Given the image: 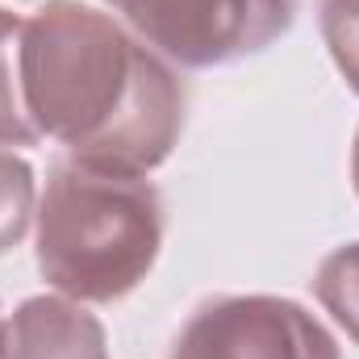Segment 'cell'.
<instances>
[{
  "label": "cell",
  "mask_w": 359,
  "mask_h": 359,
  "mask_svg": "<svg viewBox=\"0 0 359 359\" xmlns=\"http://www.w3.org/2000/svg\"><path fill=\"white\" fill-rule=\"evenodd\" d=\"M21 96L72 159L151 176L184 134V84L130 25L80 0H46L21 29Z\"/></svg>",
  "instance_id": "6da1fadb"
},
{
  "label": "cell",
  "mask_w": 359,
  "mask_h": 359,
  "mask_svg": "<svg viewBox=\"0 0 359 359\" xmlns=\"http://www.w3.org/2000/svg\"><path fill=\"white\" fill-rule=\"evenodd\" d=\"M163 196L147 176L59 159L34 213L42 280L84 305L130 297L159 259Z\"/></svg>",
  "instance_id": "7a4b0ae2"
},
{
  "label": "cell",
  "mask_w": 359,
  "mask_h": 359,
  "mask_svg": "<svg viewBox=\"0 0 359 359\" xmlns=\"http://www.w3.org/2000/svg\"><path fill=\"white\" fill-rule=\"evenodd\" d=\"M117 8L159 59L188 72L251 59L297 21V0H121Z\"/></svg>",
  "instance_id": "3957f363"
},
{
  "label": "cell",
  "mask_w": 359,
  "mask_h": 359,
  "mask_svg": "<svg viewBox=\"0 0 359 359\" xmlns=\"http://www.w3.org/2000/svg\"><path fill=\"white\" fill-rule=\"evenodd\" d=\"M168 359H343V351L305 305L251 292L201 301Z\"/></svg>",
  "instance_id": "277c9868"
},
{
  "label": "cell",
  "mask_w": 359,
  "mask_h": 359,
  "mask_svg": "<svg viewBox=\"0 0 359 359\" xmlns=\"http://www.w3.org/2000/svg\"><path fill=\"white\" fill-rule=\"evenodd\" d=\"M0 359H109V334L84 301L42 292L4 318Z\"/></svg>",
  "instance_id": "5b68a950"
},
{
  "label": "cell",
  "mask_w": 359,
  "mask_h": 359,
  "mask_svg": "<svg viewBox=\"0 0 359 359\" xmlns=\"http://www.w3.org/2000/svg\"><path fill=\"white\" fill-rule=\"evenodd\" d=\"M21 29L25 17L0 8V147H38L42 134L21 96Z\"/></svg>",
  "instance_id": "8992f818"
},
{
  "label": "cell",
  "mask_w": 359,
  "mask_h": 359,
  "mask_svg": "<svg viewBox=\"0 0 359 359\" xmlns=\"http://www.w3.org/2000/svg\"><path fill=\"white\" fill-rule=\"evenodd\" d=\"M313 297L359 347V243H347L322 259L313 276Z\"/></svg>",
  "instance_id": "52a82bcc"
},
{
  "label": "cell",
  "mask_w": 359,
  "mask_h": 359,
  "mask_svg": "<svg viewBox=\"0 0 359 359\" xmlns=\"http://www.w3.org/2000/svg\"><path fill=\"white\" fill-rule=\"evenodd\" d=\"M38 213V180L34 168L0 147V255H8L13 247H21V238L29 234Z\"/></svg>",
  "instance_id": "ba28073f"
},
{
  "label": "cell",
  "mask_w": 359,
  "mask_h": 359,
  "mask_svg": "<svg viewBox=\"0 0 359 359\" xmlns=\"http://www.w3.org/2000/svg\"><path fill=\"white\" fill-rule=\"evenodd\" d=\"M318 25L339 76L351 92H359V0H322Z\"/></svg>",
  "instance_id": "9c48e42d"
},
{
  "label": "cell",
  "mask_w": 359,
  "mask_h": 359,
  "mask_svg": "<svg viewBox=\"0 0 359 359\" xmlns=\"http://www.w3.org/2000/svg\"><path fill=\"white\" fill-rule=\"evenodd\" d=\"M351 180H355V196H359V130H355V147H351Z\"/></svg>",
  "instance_id": "30bf717a"
},
{
  "label": "cell",
  "mask_w": 359,
  "mask_h": 359,
  "mask_svg": "<svg viewBox=\"0 0 359 359\" xmlns=\"http://www.w3.org/2000/svg\"><path fill=\"white\" fill-rule=\"evenodd\" d=\"M0 339H4V318H0Z\"/></svg>",
  "instance_id": "8fae6325"
},
{
  "label": "cell",
  "mask_w": 359,
  "mask_h": 359,
  "mask_svg": "<svg viewBox=\"0 0 359 359\" xmlns=\"http://www.w3.org/2000/svg\"><path fill=\"white\" fill-rule=\"evenodd\" d=\"M104 4H121V0H104Z\"/></svg>",
  "instance_id": "7c38bea8"
}]
</instances>
